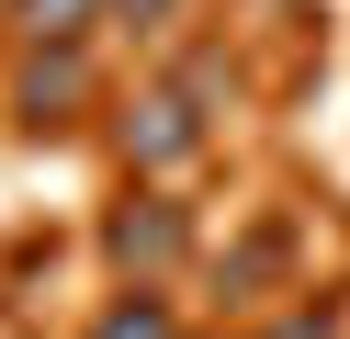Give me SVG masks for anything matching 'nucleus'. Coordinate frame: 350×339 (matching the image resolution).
<instances>
[{
	"label": "nucleus",
	"mask_w": 350,
	"mask_h": 339,
	"mask_svg": "<svg viewBox=\"0 0 350 339\" xmlns=\"http://www.w3.org/2000/svg\"><path fill=\"white\" fill-rule=\"evenodd\" d=\"M91 90H102L91 45H23V57H12V113H23L34 136L79 125V102H91Z\"/></svg>",
	"instance_id": "obj_2"
},
{
	"label": "nucleus",
	"mask_w": 350,
	"mask_h": 339,
	"mask_svg": "<svg viewBox=\"0 0 350 339\" xmlns=\"http://www.w3.org/2000/svg\"><path fill=\"white\" fill-rule=\"evenodd\" d=\"M102 249H113V271H124V283H159V271H181L192 215H181L170 192H124V203H113V226H102Z\"/></svg>",
	"instance_id": "obj_3"
},
{
	"label": "nucleus",
	"mask_w": 350,
	"mask_h": 339,
	"mask_svg": "<svg viewBox=\"0 0 350 339\" xmlns=\"http://www.w3.org/2000/svg\"><path fill=\"white\" fill-rule=\"evenodd\" d=\"M0 23H12L23 45H91L102 0H0Z\"/></svg>",
	"instance_id": "obj_4"
},
{
	"label": "nucleus",
	"mask_w": 350,
	"mask_h": 339,
	"mask_svg": "<svg viewBox=\"0 0 350 339\" xmlns=\"http://www.w3.org/2000/svg\"><path fill=\"white\" fill-rule=\"evenodd\" d=\"M91 339H181V316H170L159 283H136V294H113V305L91 316Z\"/></svg>",
	"instance_id": "obj_5"
},
{
	"label": "nucleus",
	"mask_w": 350,
	"mask_h": 339,
	"mask_svg": "<svg viewBox=\"0 0 350 339\" xmlns=\"http://www.w3.org/2000/svg\"><path fill=\"white\" fill-rule=\"evenodd\" d=\"M192 0H102V23H124V34H170Z\"/></svg>",
	"instance_id": "obj_6"
},
{
	"label": "nucleus",
	"mask_w": 350,
	"mask_h": 339,
	"mask_svg": "<svg viewBox=\"0 0 350 339\" xmlns=\"http://www.w3.org/2000/svg\"><path fill=\"white\" fill-rule=\"evenodd\" d=\"M260 339H339V316H327V305H282Z\"/></svg>",
	"instance_id": "obj_7"
},
{
	"label": "nucleus",
	"mask_w": 350,
	"mask_h": 339,
	"mask_svg": "<svg viewBox=\"0 0 350 339\" xmlns=\"http://www.w3.org/2000/svg\"><path fill=\"white\" fill-rule=\"evenodd\" d=\"M204 136H215V102L170 68V79H147L136 102H124L113 147H124V170H136V181H170V170H192V158H204Z\"/></svg>",
	"instance_id": "obj_1"
}]
</instances>
